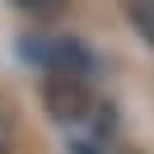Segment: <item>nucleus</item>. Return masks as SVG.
Instances as JSON below:
<instances>
[{"label":"nucleus","instance_id":"nucleus-1","mask_svg":"<svg viewBox=\"0 0 154 154\" xmlns=\"http://www.w3.org/2000/svg\"><path fill=\"white\" fill-rule=\"evenodd\" d=\"M42 107H47V117L56 126H66V131H103V98L94 94V84H89L84 75H61V70H47V79H42Z\"/></svg>","mask_w":154,"mask_h":154},{"label":"nucleus","instance_id":"nucleus-2","mask_svg":"<svg viewBox=\"0 0 154 154\" xmlns=\"http://www.w3.org/2000/svg\"><path fill=\"white\" fill-rule=\"evenodd\" d=\"M38 56H42L47 70H61V75H89V70H94V56H89L75 38H51L47 47H38Z\"/></svg>","mask_w":154,"mask_h":154},{"label":"nucleus","instance_id":"nucleus-3","mask_svg":"<svg viewBox=\"0 0 154 154\" xmlns=\"http://www.w3.org/2000/svg\"><path fill=\"white\" fill-rule=\"evenodd\" d=\"M122 14L145 42H154V0H122Z\"/></svg>","mask_w":154,"mask_h":154},{"label":"nucleus","instance_id":"nucleus-4","mask_svg":"<svg viewBox=\"0 0 154 154\" xmlns=\"http://www.w3.org/2000/svg\"><path fill=\"white\" fill-rule=\"evenodd\" d=\"M14 5H19V10H28V14H38V19H56L66 0H14Z\"/></svg>","mask_w":154,"mask_h":154}]
</instances>
